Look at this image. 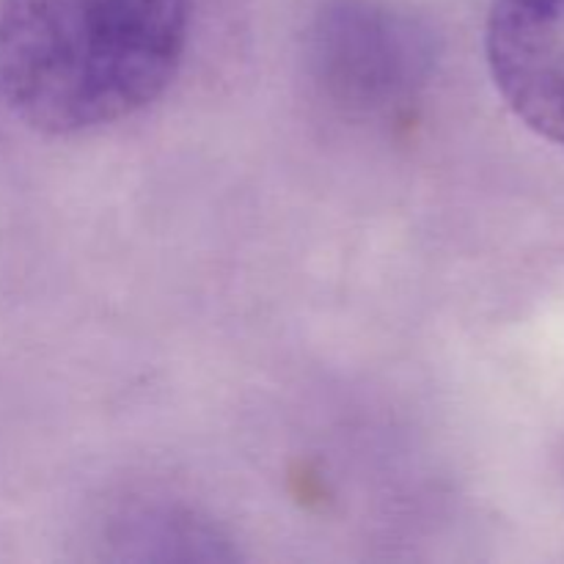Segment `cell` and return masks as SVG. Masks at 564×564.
Listing matches in <instances>:
<instances>
[{"instance_id":"1","label":"cell","mask_w":564,"mask_h":564,"mask_svg":"<svg viewBox=\"0 0 564 564\" xmlns=\"http://www.w3.org/2000/svg\"><path fill=\"white\" fill-rule=\"evenodd\" d=\"M193 0H0V102L44 135L149 108L191 44Z\"/></svg>"},{"instance_id":"2","label":"cell","mask_w":564,"mask_h":564,"mask_svg":"<svg viewBox=\"0 0 564 564\" xmlns=\"http://www.w3.org/2000/svg\"><path fill=\"white\" fill-rule=\"evenodd\" d=\"M485 58L507 108L564 147V0H494Z\"/></svg>"}]
</instances>
